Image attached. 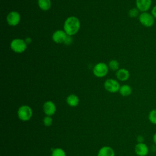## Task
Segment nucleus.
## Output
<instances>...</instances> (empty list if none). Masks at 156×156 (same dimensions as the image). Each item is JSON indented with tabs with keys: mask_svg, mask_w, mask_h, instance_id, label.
<instances>
[{
	"mask_svg": "<svg viewBox=\"0 0 156 156\" xmlns=\"http://www.w3.org/2000/svg\"><path fill=\"white\" fill-rule=\"evenodd\" d=\"M98 156H115V152L112 147L104 146L99 151Z\"/></svg>",
	"mask_w": 156,
	"mask_h": 156,
	"instance_id": "ddd939ff",
	"label": "nucleus"
},
{
	"mask_svg": "<svg viewBox=\"0 0 156 156\" xmlns=\"http://www.w3.org/2000/svg\"><path fill=\"white\" fill-rule=\"evenodd\" d=\"M21 17L20 13L16 11L9 12L7 16V22L11 26H16L20 22Z\"/></svg>",
	"mask_w": 156,
	"mask_h": 156,
	"instance_id": "0eeeda50",
	"label": "nucleus"
},
{
	"mask_svg": "<svg viewBox=\"0 0 156 156\" xmlns=\"http://www.w3.org/2000/svg\"><path fill=\"white\" fill-rule=\"evenodd\" d=\"M151 14L153 15L155 19H156V5H154L151 9Z\"/></svg>",
	"mask_w": 156,
	"mask_h": 156,
	"instance_id": "5701e85b",
	"label": "nucleus"
},
{
	"mask_svg": "<svg viewBox=\"0 0 156 156\" xmlns=\"http://www.w3.org/2000/svg\"><path fill=\"white\" fill-rule=\"evenodd\" d=\"M149 151V147L144 143H138L135 146V152L138 156H146Z\"/></svg>",
	"mask_w": 156,
	"mask_h": 156,
	"instance_id": "9d476101",
	"label": "nucleus"
},
{
	"mask_svg": "<svg viewBox=\"0 0 156 156\" xmlns=\"http://www.w3.org/2000/svg\"><path fill=\"white\" fill-rule=\"evenodd\" d=\"M51 156H66V154L62 149L55 148L52 151Z\"/></svg>",
	"mask_w": 156,
	"mask_h": 156,
	"instance_id": "aec40b11",
	"label": "nucleus"
},
{
	"mask_svg": "<svg viewBox=\"0 0 156 156\" xmlns=\"http://www.w3.org/2000/svg\"><path fill=\"white\" fill-rule=\"evenodd\" d=\"M43 111L47 116H51L56 112V106L51 101H48L43 104Z\"/></svg>",
	"mask_w": 156,
	"mask_h": 156,
	"instance_id": "9b49d317",
	"label": "nucleus"
},
{
	"mask_svg": "<svg viewBox=\"0 0 156 156\" xmlns=\"http://www.w3.org/2000/svg\"><path fill=\"white\" fill-rule=\"evenodd\" d=\"M152 140H153V142H154V143L155 144V145H156V132H155V133L154 134V135H153Z\"/></svg>",
	"mask_w": 156,
	"mask_h": 156,
	"instance_id": "a878e982",
	"label": "nucleus"
},
{
	"mask_svg": "<svg viewBox=\"0 0 156 156\" xmlns=\"http://www.w3.org/2000/svg\"><path fill=\"white\" fill-rule=\"evenodd\" d=\"M137 141H138V143H143V141H144V138H143V136H141V135L138 136V137H137Z\"/></svg>",
	"mask_w": 156,
	"mask_h": 156,
	"instance_id": "b1692460",
	"label": "nucleus"
},
{
	"mask_svg": "<svg viewBox=\"0 0 156 156\" xmlns=\"http://www.w3.org/2000/svg\"><path fill=\"white\" fill-rule=\"evenodd\" d=\"M10 46L11 49L13 52L18 54H21L26 51L27 44L23 39L15 38L12 40Z\"/></svg>",
	"mask_w": 156,
	"mask_h": 156,
	"instance_id": "f03ea898",
	"label": "nucleus"
},
{
	"mask_svg": "<svg viewBox=\"0 0 156 156\" xmlns=\"http://www.w3.org/2000/svg\"><path fill=\"white\" fill-rule=\"evenodd\" d=\"M104 85L105 89L110 93H116L117 91H119L121 87L119 82L116 80L113 79H107L105 81Z\"/></svg>",
	"mask_w": 156,
	"mask_h": 156,
	"instance_id": "423d86ee",
	"label": "nucleus"
},
{
	"mask_svg": "<svg viewBox=\"0 0 156 156\" xmlns=\"http://www.w3.org/2000/svg\"><path fill=\"white\" fill-rule=\"evenodd\" d=\"M24 41L26 43V44H30L32 42V38L30 37H26L24 40Z\"/></svg>",
	"mask_w": 156,
	"mask_h": 156,
	"instance_id": "393cba45",
	"label": "nucleus"
},
{
	"mask_svg": "<svg viewBox=\"0 0 156 156\" xmlns=\"http://www.w3.org/2000/svg\"><path fill=\"white\" fill-rule=\"evenodd\" d=\"M138 20L141 24L146 27H151L155 23L154 17L148 12H141L138 16Z\"/></svg>",
	"mask_w": 156,
	"mask_h": 156,
	"instance_id": "7ed1b4c3",
	"label": "nucleus"
},
{
	"mask_svg": "<svg viewBox=\"0 0 156 156\" xmlns=\"http://www.w3.org/2000/svg\"><path fill=\"white\" fill-rule=\"evenodd\" d=\"M43 124L46 127H49L52 124V119L50 116H46L43 119Z\"/></svg>",
	"mask_w": 156,
	"mask_h": 156,
	"instance_id": "412c9836",
	"label": "nucleus"
},
{
	"mask_svg": "<svg viewBox=\"0 0 156 156\" xmlns=\"http://www.w3.org/2000/svg\"><path fill=\"white\" fill-rule=\"evenodd\" d=\"M108 66L104 62H99L96 64L93 68V73L97 77H104L108 72Z\"/></svg>",
	"mask_w": 156,
	"mask_h": 156,
	"instance_id": "20e7f679",
	"label": "nucleus"
},
{
	"mask_svg": "<svg viewBox=\"0 0 156 156\" xmlns=\"http://www.w3.org/2000/svg\"><path fill=\"white\" fill-rule=\"evenodd\" d=\"M140 10L136 7L132 8L129 11V16L132 18H135L138 17L140 15Z\"/></svg>",
	"mask_w": 156,
	"mask_h": 156,
	"instance_id": "6ab92c4d",
	"label": "nucleus"
},
{
	"mask_svg": "<svg viewBox=\"0 0 156 156\" xmlns=\"http://www.w3.org/2000/svg\"><path fill=\"white\" fill-rule=\"evenodd\" d=\"M17 113L19 119L26 121L31 118L32 116V110L29 106L24 105L18 108Z\"/></svg>",
	"mask_w": 156,
	"mask_h": 156,
	"instance_id": "39448f33",
	"label": "nucleus"
},
{
	"mask_svg": "<svg viewBox=\"0 0 156 156\" xmlns=\"http://www.w3.org/2000/svg\"><path fill=\"white\" fill-rule=\"evenodd\" d=\"M148 119L151 124L156 125V109H152L149 112Z\"/></svg>",
	"mask_w": 156,
	"mask_h": 156,
	"instance_id": "f3484780",
	"label": "nucleus"
},
{
	"mask_svg": "<svg viewBox=\"0 0 156 156\" xmlns=\"http://www.w3.org/2000/svg\"><path fill=\"white\" fill-rule=\"evenodd\" d=\"M119 92L121 94V95H122V96L126 97V96H129L131 94V93L132 92V90L130 85L125 84V85H123L120 87Z\"/></svg>",
	"mask_w": 156,
	"mask_h": 156,
	"instance_id": "2eb2a0df",
	"label": "nucleus"
},
{
	"mask_svg": "<svg viewBox=\"0 0 156 156\" xmlns=\"http://www.w3.org/2000/svg\"><path fill=\"white\" fill-rule=\"evenodd\" d=\"M136 7L140 12H148L152 7V0H136Z\"/></svg>",
	"mask_w": 156,
	"mask_h": 156,
	"instance_id": "6e6552de",
	"label": "nucleus"
},
{
	"mask_svg": "<svg viewBox=\"0 0 156 156\" xmlns=\"http://www.w3.org/2000/svg\"><path fill=\"white\" fill-rule=\"evenodd\" d=\"M38 5L41 10L47 11L51 7V0H38Z\"/></svg>",
	"mask_w": 156,
	"mask_h": 156,
	"instance_id": "dca6fc26",
	"label": "nucleus"
},
{
	"mask_svg": "<svg viewBox=\"0 0 156 156\" xmlns=\"http://www.w3.org/2000/svg\"><path fill=\"white\" fill-rule=\"evenodd\" d=\"M73 41V40L72 36H70V35H68L63 43H65L66 45H70V44H72Z\"/></svg>",
	"mask_w": 156,
	"mask_h": 156,
	"instance_id": "4be33fe9",
	"label": "nucleus"
},
{
	"mask_svg": "<svg viewBox=\"0 0 156 156\" xmlns=\"http://www.w3.org/2000/svg\"><path fill=\"white\" fill-rule=\"evenodd\" d=\"M66 102L71 107H76L79 104V99L76 94H71L67 97Z\"/></svg>",
	"mask_w": 156,
	"mask_h": 156,
	"instance_id": "4468645a",
	"label": "nucleus"
},
{
	"mask_svg": "<svg viewBox=\"0 0 156 156\" xmlns=\"http://www.w3.org/2000/svg\"><path fill=\"white\" fill-rule=\"evenodd\" d=\"M108 68L113 71H118L119 69V63L116 60H112L108 63Z\"/></svg>",
	"mask_w": 156,
	"mask_h": 156,
	"instance_id": "a211bd4d",
	"label": "nucleus"
},
{
	"mask_svg": "<svg viewBox=\"0 0 156 156\" xmlns=\"http://www.w3.org/2000/svg\"><path fill=\"white\" fill-rule=\"evenodd\" d=\"M116 76L118 80L121 81H126L130 77V73L127 69L121 68L116 71Z\"/></svg>",
	"mask_w": 156,
	"mask_h": 156,
	"instance_id": "f8f14e48",
	"label": "nucleus"
},
{
	"mask_svg": "<svg viewBox=\"0 0 156 156\" xmlns=\"http://www.w3.org/2000/svg\"><path fill=\"white\" fill-rule=\"evenodd\" d=\"M67 35H68L64 31V30H57L53 33L52 39L55 43L60 44L64 43Z\"/></svg>",
	"mask_w": 156,
	"mask_h": 156,
	"instance_id": "1a4fd4ad",
	"label": "nucleus"
},
{
	"mask_svg": "<svg viewBox=\"0 0 156 156\" xmlns=\"http://www.w3.org/2000/svg\"><path fill=\"white\" fill-rule=\"evenodd\" d=\"M80 27V23L78 18L74 16L68 17L64 22L63 30L67 35L73 36L76 34Z\"/></svg>",
	"mask_w": 156,
	"mask_h": 156,
	"instance_id": "f257e3e1",
	"label": "nucleus"
}]
</instances>
